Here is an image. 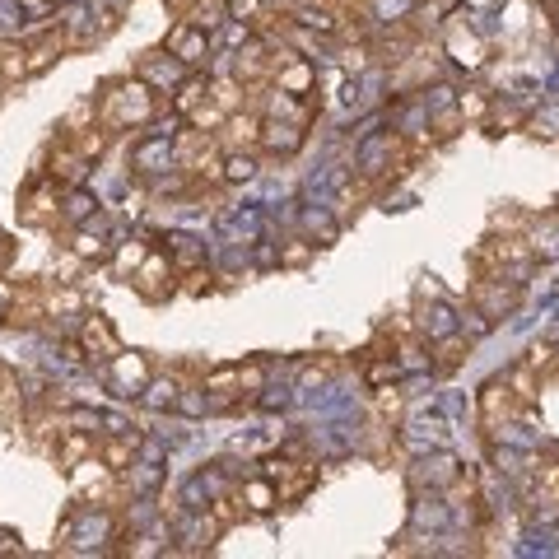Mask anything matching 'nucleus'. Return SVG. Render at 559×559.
I'll list each match as a JSON object with an SVG mask.
<instances>
[{"instance_id": "f3484780", "label": "nucleus", "mask_w": 559, "mask_h": 559, "mask_svg": "<svg viewBox=\"0 0 559 559\" xmlns=\"http://www.w3.org/2000/svg\"><path fill=\"white\" fill-rule=\"evenodd\" d=\"M168 252H173L178 266H201L205 261V247L196 243V238H168Z\"/></svg>"}, {"instance_id": "4be33fe9", "label": "nucleus", "mask_w": 559, "mask_h": 559, "mask_svg": "<svg viewBox=\"0 0 559 559\" xmlns=\"http://www.w3.org/2000/svg\"><path fill=\"white\" fill-rule=\"evenodd\" d=\"M145 392H150V406H178V382L168 378V382H145Z\"/></svg>"}, {"instance_id": "ddd939ff", "label": "nucleus", "mask_w": 559, "mask_h": 559, "mask_svg": "<svg viewBox=\"0 0 559 559\" xmlns=\"http://www.w3.org/2000/svg\"><path fill=\"white\" fill-rule=\"evenodd\" d=\"M201 103H210V80H187V84L178 89V98H173L178 117H191V112L201 108Z\"/></svg>"}, {"instance_id": "20e7f679", "label": "nucleus", "mask_w": 559, "mask_h": 559, "mask_svg": "<svg viewBox=\"0 0 559 559\" xmlns=\"http://www.w3.org/2000/svg\"><path fill=\"white\" fill-rule=\"evenodd\" d=\"M108 364H112V382L122 387L117 396H136L140 387L150 382V364H145L140 355H126V350H117V355H112Z\"/></svg>"}, {"instance_id": "f03ea898", "label": "nucleus", "mask_w": 559, "mask_h": 559, "mask_svg": "<svg viewBox=\"0 0 559 559\" xmlns=\"http://www.w3.org/2000/svg\"><path fill=\"white\" fill-rule=\"evenodd\" d=\"M168 56L182 61V66H201L205 56H210V33L187 19V24H178L173 33H168Z\"/></svg>"}, {"instance_id": "9d476101", "label": "nucleus", "mask_w": 559, "mask_h": 559, "mask_svg": "<svg viewBox=\"0 0 559 559\" xmlns=\"http://www.w3.org/2000/svg\"><path fill=\"white\" fill-rule=\"evenodd\" d=\"M280 66H285V61H280ZM313 80H317V70L308 66V61H294V56H289V66L280 70V94L303 98L308 89H313Z\"/></svg>"}, {"instance_id": "a211bd4d", "label": "nucleus", "mask_w": 559, "mask_h": 559, "mask_svg": "<svg viewBox=\"0 0 559 559\" xmlns=\"http://www.w3.org/2000/svg\"><path fill=\"white\" fill-rule=\"evenodd\" d=\"M224 10H229V19H238V24H257L261 10H266V0H224Z\"/></svg>"}, {"instance_id": "6ab92c4d", "label": "nucleus", "mask_w": 559, "mask_h": 559, "mask_svg": "<svg viewBox=\"0 0 559 559\" xmlns=\"http://www.w3.org/2000/svg\"><path fill=\"white\" fill-rule=\"evenodd\" d=\"M98 210V201L89 196V191H80V187H70V196H66V219H89Z\"/></svg>"}, {"instance_id": "1a4fd4ad", "label": "nucleus", "mask_w": 559, "mask_h": 559, "mask_svg": "<svg viewBox=\"0 0 559 559\" xmlns=\"http://www.w3.org/2000/svg\"><path fill=\"white\" fill-rule=\"evenodd\" d=\"M238 499L247 504V513H271L275 504H280V490H275V480H243L238 485Z\"/></svg>"}, {"instance_id": "473e14b6", "label": "nucleus", "mask_w": 559, "mask_h": 559, "mask_svg": "<svg viewBox=\"0 0 559 559\" xmlns=\"http://www.w3.org/2000/svg\"><path fill=\"white\" fill-rule=\"evenodd\" d=\"M56 5H70V0H56Z\"/></svg>"}, {"instance_id": "c85d7f7f", "label": "nucleus", "mask_w": 559, "mask_h": 559, "mask_svg": "<svg viewBox=\"0 0 559 559\" xmlns=\"http://www.w3.org/2000/svg\"><path fill=\"white\" fill-rule=\"evenodd\" d=\"M19 550V541H14V532H0V555H14Z\"/></svg>"}, {"instance_id": "6e6552de", "label": "nucleus", "mask_w": 559, "mask_h": 559, "mask_svg": "<svg viewBox=\"0 0 559 559\" xmlns=\"http://www.w3.org/2000/svg\"><path fill=\"white\" fill-rule=\"evenodd\" d=\"M261 145L271 154H294L303 145V126L299 122H261Z\"/></svg>"}, {"instance_id": "7c9ffc66", "label": "nucleus", "mask_w": 559, "mask_h": 559, "mask_svg": "<svg viewBox=\"0 0 559 559\" xmlns=\"http://www.w3.org/2000/svg\"><path fill=\"white\" fill-rule=\"evenodd\" d=\"M541 5H550V10H555V5H559V0H541Z\"/></svg>"}, {"instance_id": "cd10ccee", "label": "nucleus", "mask_w": 559, "mask_h": 559, "mask_svg": "<svg viewBox=\"0 0 559 559\" xmlns=\"http://www.w3.org/2000/svg\"><path fill=\"white\" fill-rule=\"evenodd\" d=\"M378 406H382V415H396V410H401V396H396V392H382Z\"/></svg>"}, {"instance_id": "2f4dec72", "label": "nucleus", "mask_w": 559, "mask_h": 559, "mask_svg": "<svg viewBox=\"0 0 559 559\" xmlns=\"http://www.w3.org/2000/svg\"><path fill=\"white\" fill-rule=\"evenodd\" d=\"M0 84H10V80H5V70H0Z\"/></svg>"}, {"instance_id": "0eeeda50", "label": "nucleus", "mask_w": 559, "mask_h": 559, "mask_svg": "<svg viewBox=\"0 0 559 559\" xmlns=\"http://www.w3.org/2000/svg\"><path fill=\"white\" fill-rule=\"evenodd\" d=\"M219 136H224V145H233V150H252V145H261V117L257 112H229L224 117V126H219Z\"/></svg>"}, {"instance_id": "39448f33", "label": "nucleus", "mask_w": 559, "mask_h": 559, "mask_svg": "<svg viewBox=\"0 0 559 559\" xmlns=\"http://www.w3.org/2000/svg\"><path fill=\"white\" fill-rule=\"evenodd\" d=\"M168 257H159V252H150V257L140 261V271L131 275V280H136V289L140 294H145V299H164L168 289H173V280H168Z\"/></svg>"}, {"instance_id": "c756f323", "label": "nucleus", "mask_w": 559, "mask_h": 559, "mask_svg": "<svg viewBox=\"0 0 559 559\" xmlns=\"http://www.w3.org/2000/svg\"><path fill=\"white\" fill-rule=\"evenodd\" d=\"M5 257H10V243H0V261H5Z\"/></svg>"}, {"instance_id": "423d86ee", "label": "nucleus", "mask_w": 559, "mask_h": 559, "mask_svg": "<svg viewBox=\"0 0 559 559\" xmlns=\"http://www.w3.org/2000/svg\"><path fill=\"white\" fill-rule=\"evenodd\" d=\"M294 24L313 28V33H322V38H331V33H341L345 28V14L336 10V5H317V0H308V5L294 10Z\"/></svg>"}, {"instance_id": "4468645a", "label": "nucleus", "mask_w": 559, "mask_h": 559, "mask_svg": "<svg viewBox=\"0 0 559 559\" xmlns=\"http://www.w3.org/2000/svg\"><path fill=\"white\" fill-rule=\"evenodd\" d=\"M98 457H103V466H112V471H126L131 457H136V438H108V443L98 448Z\"/></svg>"}, {"instance_id": "f257e3e1", "label": "nucleus", "mask_w": 559, "mask_h": 559, "mask_svg": "<svg viewBox=\"0 0 559 559\" xmlns=\"http://www.w3.org/2000/svg\"><path fill=\"white\" fill-rule=\"evenodd\" d=\"M103 117L112 126H145L154 117V94L140 80L117 84V94H103Z\"/></svg>"}, {"instance_id": "a878e982", "label": "nucleus", "mask_w": 559, "mask_h": 559, "mask_svg": "<svg viewBox=\"0 0 559 559\" xmlns=\"http://www.w3.org/2000/svg\"><path fill=\"white\" fill-rule=\"evenodd\" d=\"M485 108H490V103H485V98H480V94H466L462 103H457V112H462V117H480V112H485Z\"/></svg>"}, {"instance_id": "393cba45", "label": "nucleus", "mask_w": 559, "mask_h": 559, "mask_svg": "<svg viewBox=\"0 0 559 559\" xmlns=\"http://www.w3.org/2000/svg\"><path fill=\"white\" fill-rule=\"evenodd\" d=\"M396 373H401L396 369V359H382V364H373L369 369V382L373 387H382V382H396Z\"/></svg>"}, {"instance_id": "aec40b11", "label": "nucleus", "mask_w": 559, "mask_h": 559, "mask_svg": "<svg viewBox=\"0 0 559 559\" xmlns=\"http://www.w3.org/2000/svg\"><path fill=\"white\" fill-rule=\"evenodd\" d=\"M75 257H80V261H89V257H108V243H103V238H94V233H89V229H80V233H75Z\"/></svg>"}, {"instance_id": "412c9836", "label": "nucleus", "mask_w": 559, "mask_h": 559, "mask_svg": "<svg viewBox=\"0 0 559 559\" xmlns=\"http://www.w3.org/2000/svg\"><path fill=\"white\" fill-rule=\"evenodd\" d=\"M150 257V247L145 243H126V247H117V271H140V261Z\"/></svg>"}, {"instance_id": "5701e85b", "label": "nucleus", "mask_w": 559, "mask_h": 559, "mask_svg": "<svg viewBox=\"0 0 559 559\" xmlns=\"http://www.w3.org/2000/svg\"><path fill=\"white\" fill-rule=\"evenodd\" d=\"M210 98H215L224 112H233L238 98H243V89H238V80H219V84H210Z\"/></svg>"}, {"instance_id": "7ed1b4c3", "label": "nucleus", "mask_w": 559, "mask_h": 559, "mask_svg": "<svg viewBox=\"0 0 559 559\" xmlns=\"http://www.w3.org/2000/svg\"><path fill=\"white\" fill-rule=\"evenodd\" d=\"M80 350H84V359H103L108 364L122 345H117V331L108 327V317H84V327H80Z\"/></svg>"}, {"instance_id": "b1692460", "label": "nucleus", "mask_w": 559, "mask_h": 559, "mask_svg": "<svg viewBox=\"0 0 559 559\" xmlns=\"http://www.w3.org/2000/svg\"><path fill=\"white\" fill-rule=\"evenodd\" d=\"M56 56H61V42H47V47H33V52H28V75H42V70L52 66Z\"/></svg>"}, {"instance_id": "2eb2a0df", "label": "nucleus", "mask_w": 559, "mask_h": 559, "mask_svg": "<svg viewBox=\"0 0 559 559\" xmlns=\"http://www.w3.org/2000/svg\"><path fill=\"white\" fill-rule=\"evenodd\" d=\"M0 70H5V80H24L28 75V47H19V42H0Z\"/></svg>"}, {"instance_id": "f8f14e48", "label": "nucleus", "mask_w": 559, "mask_h": 559, "mask_svg": "<svg viewBox=\"0 0 559 559\" xmlns=\"http://www.w3.org/2000/svg\"><path fill=\"white\" fill-rule=\"evenodd\" d=\"M252 173H257V154L252 150H229L224 164H219V178L224 182H247Z\"/></svg>"}, {"instance_id": "9b49d317", "label": "nucleus", "mask_w": 559, "mask_h": 559, "mask_svg": "<svg viewBox=\"0 0 559 559\" xmlns=\"http://www.w3.org/2000/svg\"><path fill=\"white\" fill-rule=\"evenodd\" d=\"M84 173H89V159H84V154L75 150V145L56 154V164H52V182H66V187H80V182H84Z\"/></svg>"}, {"instance_id": "dca6fc26", "label": "nucleus", "mask_w": 559, "mask_h": 559, "mask_svg": "<svg viewBox=\"0 0 559 559\" xmlns=\"http://www.w3.org/2000/svg\"><path fill=\"white\" fill-rule=\"evenodd\" d=\"M448 52H452V61L457 66H485V47H480L476 38H462V33H452V42H448Z\"/></svg>"}, {"instance_id": "bb28decb", "label": "nucleus", "mask_w": 559, "mask_h": 559, "mask_svg": "<svg viewBox=\"0 0 559 559\" xmlns=\"http://www.w3.org/2000/svg\"><path fill=\"white\" fill-rule=\"evenodd\" d=\"M308 229H313V233H322L327 243L336 238V224H331V219H322V215H308Z\"/></svg>"}]
</instances>
